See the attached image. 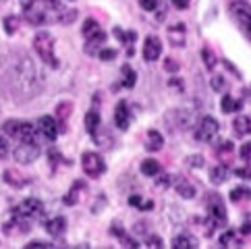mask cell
<instances>
[{"label": "cell", "mask_w": 251, "mask_h": 249, "mask_svg": "<svg viewBox=\"0 0 251 249\" xmlns=\"http://www.w3.org/2000/svg\"><path fill=\"white\" fill-rule=\"evenodd\" d=\"M168 85L173 87V90H178V92L183 90V81H181V79H170V83H168Z\"/></svg>", "instance_id": "44"}, {"label": "cell", "mask_w": 251, "mask_h": 249, "mask_svg": "<svg viewBox=\"0 0 251 249\" xmlns=\"http://www.w3.org/2000/svg\"><path fill=\"white\" fill-rule=\"evenodd\" d=\"M69 114H71V104H69V102H62L58 108H56V117L60 119V123H65Z\"/></svg>", "instance_id": "34"}, {"label": "cell", "mask_w": 251, "mask_h": 249, "mask_svg": "<svg viewBox=\"0 0 251 249\" xmlns=\"http://www.w3.org/2000/svg\"><path fill=\"white\" fill-rule=\"evenodd\" d=\"M210 179H212L214 185H222L224 181L228 179V171H226V168H224L222 164L212 166V168H210Z\"/></svg>", "instance_id": "23"}, {"label": "cell", "mask_w": 251, "mask_h": 249, "mask_svg": "<svg viewBox=\"0 0 251 249\" xmlns=\"http://www.w3.org/2000/svg\"><path fill=\"white\" fill-rule=\"evenodd\" d=\"M4 135L13 137L17 141H35L38 144V127L31 123H23V121H6L2 124Z\"/></svg>", "instance_id": "3"}, {"label": "cell", "mask_w": 251, "mask_h": 249, "mask_svg": "<svg viewBox=\"0 0 251 249\" xmlns=\"http://www.w3.org/2000/svg\"><path fill=\"white\" fill-rule=\"evenodd\" d=\"M235 174H237V176H241V179H247V181H251V166H245V168H237V171H235Z\"/></svg>", "instance_id": "40"}, {"label": "cell", "mask_w": 251, "mask_h": 249, "mask_svg": "<svg viewBox=\"0 0 251 249\" xmlns=\"http://www.w3.org/2000/svg\"><path fill=\"white\" fill-rule=\"evenodd\" d=\"M232 152V144H230V141H224V144L218 148V158L222 160V162H228V160H230V154Z\"/></svg>", "instance_id": "30"}, {"label": "cell", "mask_w": 251, "mask_h": 249, "mask_svg": "<svg viewBox=\"0 0 251 249\" xmlns=\"http://www.w3.org/2000/svg\"><path fill=\"white\" fill-rule=\"evenodd\" d=\"M27 247H52V243H48V241H29Z\"/></svg>", "instance_id": "45"}, {"label": "cell", "mask_w": 251, "mask_h": 249, "mask_svg": "<svg viewBox=\"0 0 251 249\" xmlns=\"http://www.w3.org/2000/svg\"><path fill=\"white\" fill-rule=\"evenodd\" d=\"M212 87H214V92H222L224 90V77L212 75Z\"/></svg>", "instance_id": "37"}, {"label": "cell", "mask_w": 251, "mask_h": 249, "mask_svg": "<svg viewBox=\"0 0 251 249\" xmlns=\"http://www.w3.org/2000/svg\"><path fill=\"white\" fill-rule=\"evenodd\" d=\"M175 187H176L178 195H183L185 199H191V198H195V185H191L189 181H185V179H178Z\"/></svg>", "instance_id": "24"}, {"label": "cell", "mask_w": 251, "mask_h": 249, "mask_svg": "<svg viewBox=\"0 0 251 249\" xmlns=\"http://www.w3.org/2000/svg\"><path fill=\"white\" fill-rule=\"evenodd\" d=\"M218 135V121L214 117H201L197 121L193 129V137L201 144H210V141Z\"/></svg>", "instance_id": "4"}, {"label": "cell", "mask_w": 251, "mask_h": 249, "mask_svg": "<svg viewBox=\"0 0 251 249\" xmlns=\"http://www.w3.org/2000/svg\"><path fill=\"white\" fill-rule=\"evenodd\" d=\"M230 15H232V19L239 23V27L245 31L247 38L251 40V6L237 0V2L230 4Z\"/></svg>", "instance_id": "5"}, {"label": "cell", "mask_w": 251, "mask_h": 249, "mask_svg": "<svg viewBox=\"0 0 251 249\" xmlns=\"http://www.w3.org/2000/svg\"><path fill=\"white\" fill-rule=\"evenodd\" d=\"M33 50H35V54H38L44 62H46L48 67L52 69H58V58L54 54V38L48 33V31H40V33H35V38H33Z\"/></svg>", "instance_id": "2"}, {"label": "cell", "mask_w": 251, "mask_h": 249, "mask_svg": "<svg viewBox=\"0 0 251 249\" xmlns=\"http://www.w3.org/2000/svg\"><path fill=\"white\" fill-rule=\"evenodd\" d=\"M121 73H123V87H129V90H131V87L133 85H135V81H137V75H135V71H133L129 65H125L123 69H121Z\"/></svg>", "instance_id": "26"}, {"label": "cell", "mask_w": 251, "mask_h": 249, "mask_svg": "<svg viewBox=\"0 0 251 249\" xmlns=\"http://www.w3.org/2000/svg\"><path fill=\"white\" fill-rule=\"evenodd\" d=\"M168 183H170V176H166V174H164L162 179H158V183H156V185H158V187H168Z\"/></svg>", "instance_id": "47"}, {"label": "cell", "mask_w": 251, "mask_h": 249, "mask_svg": "<svg viewBox=\"0 0 251 249\" xmlns=\"http://www.w3.org/2000/svg\"><path fill=\"white\" fill-rule=\"evenodd\" d=\"M170 2H173V6L178 8V11H185V8H189L191 0H170Z\"/></svg>", "instance_id": "42"}, {"label": "cell", "mask_w": 251, "mask_h": 249, "mask_svg": "<svg viewBox=\"0 0 251 249\" xmlns=\"http://www.w3.org/2000/svg\"><path fill=\"white\" fill-rule=\"evenodd\" d=\"M201 56H203V62H205V67H208L210 71L216 67V56H214V52L210 48H203L201 50Z\"/></svg>", "instance_id": "31"}, {"label": "cell", "mask_w": 251, "mask_h": 249, "mask_svg": "<svg viewBox=\"0 0 251 249\" xmlns=\"http://www.w3.org/2000/svg\"><path fill=\"white\" fill-rule=\"evenodd\" d=\"M83 187H85V183H83V181H75V183H73V187H71V191L65 195V203H67V206H75L77 199H79V193L83 191Z\"/></svg>", "instance_id": "21"}, {"label": "cell", "mask_w": 251, "mask_h": 249, "mask_svg": "<svg viewBox=\"0 0 251 249\" xmlns=\"http://www.w3.org/2000/svg\"><path fill=\"white\" fill-rule=\"evenodd\" d=\"M170 245H173L175 249H193V247H197V239L191 237V235H178V237L173 239Z\"/></svg>", "instance_id": "18"}, {"label": "cell", "mask_w": 251, "mask_h": 249, "mask_svg": "<svg viewBox=\"0 0 251 249\" xmlns=\"http://www.w3.org/2000/svg\"><path fill=\"white\" fill-rule=\"evenodd\" d=\"M4 29H6L8 35H13L17 29H19V19H17V17H6L4 19Z\"/></svg>", "instance_id": "33"}, {"label": "cell", "mask_w": 251, "mask_h": 249, "mask_svg": "<svg viewBox=\"0 0 251 249\" xmlns=\"http://www.w3.org/2000/svg\"><path fill=\"white\" fill-rule=\"evenodd\" d=\"M114 35L119 38L123 44H127L129 48H133V44H135V40H137V33L135 31H123L121 27H114Z\"/></svg>", "instance_id": "27"}, {"label": "cell", "mask_w": 251, "mask_h": 249, "mask_svg": "<svg viewBox=\"0 0 251 249\" xmlns=\"http://www.w3.org/2000/svg\"><path fill=\"white\" fill-rule=\"evenodd\" d=\"M162 146H164L162 133H158L156 129L148 131V135H146V148L150 149V152H158V149H162Z\"/></svg>", "instance_id": "16"}, {"label": "cell", "mask_w": 251, "mask_h": 249, "mask_svg": "<svg viewBox=\"0 0 251 249\" xmlns=\"http://www.w3.org/2000/svg\"><path fill=\"white\" fill-rule=\"evenodd\" d=\"M15 160L19 164H31L40 158V146L35 141H19V146L15 148Z\"/></svg>", "instance_id": "7"}, {"label": "cell", "mask_w": 251, "mask_h": 249, "mask_svg": "<svg viewBox=\"0 0 251 249\" xmlns=\"http://www.w3.org/2000/svg\"><path fill=\"white\" fill-rule=\"evenodd\" d=\"M98 29H100V25H98L96 23V19H87L85 23H83V27H81V33L85 35V38H87V35H92V33H96Z\"/></svg>", "instance_id": "32"}, {"label": "cell", "mask_w": 251, "mask_h": 249, "mask_svg": "<svg viewBox=\"0 0 251 249\" xmlns=\"http://www.w3.org/2000/svg\"><path fill=\"white\" fill-rule=\"evenodd\" d=\"M104 42H106V33L102 29H98L96 33H92V35H87L85 38V52L89 56L98 54V50L104 46Z\"/></svg>", "instance_id": "13"}, {"label": "cell", "mask_w": 251, "mask_h": 249, "mask_svg": "<svg viewBox=\"0 0 251 249\" xmlns=\"http://www.w3.org/2000/svg\"><path fill=\"white\" fill-rule=\"evenodd\" d=\"M187 166H197L200 168V166H203V158L201 156H189L187 158Z\"/></svg>", "instance_id": "41"}, {"label": "cell", "mask_w": 251, "mask_h": 249, "mask_svg": "<svg viewBox=\"0 0 251 249\" xmlns=\"http://www.w3.org/2000/svg\"><path fill=\"white\" fill-rule=\"evenodd\" d=\"M141 173L148 174V176H156V174L162 173V164H160L158 160H154V158H148V160H143L141 162Z\"/></svg>", "instance_id": "19"}, {"label": "cell", "mask_w": 251, "mask_h": 249, "mask_svg": "<svg viewBox=\"0 0 251 249\" xmlns=\"http://www.w3.org/2000/svg\"><path fill=\"white\" fill-rule=\"evenodd\" d=\"M166 67H168V71H170V73H175V71L178 69V65H176L175 60H166Z\"/></svg>", "instance_id": "48"}, {"label": "cell", "mask_w": 251, "mask_h": 249, "mask_svg": "<svg viewBox=\"0 0 251 249\" xmlns=\"http://www.w3.org/2000/svg\"><path fill=\"white\" fill-rule=\"evenodd\" d=\"M241 104L239 100H235V98H230V96H224L222 98V102H220V108H222V112L224 114H228V112H237V110H241Z\"/></svg>", "instance_id": "25"}, {"label": "cell", "mask_w": 251, "mask_h": 249, "mask_svg": "<svg viewBox=\"0 0 251 249\" xmlns=\"http://www.w3.org/2000/svg\"><path fill=\"white\" fill-rule=\"evenodd\" d=\"M98 56H100L102 60H114L116 58V50H112V48H100V50H98Z\"/></svg>", "instance_id": "35"}, {"label": "cell", "mask_w": 251, "mask_h": 249, "mask_svg": "<svg viewBox=\"0 0 251 249\" xmlns=\"http://www.w3.org/2000/svg\"><path fill=\"white\" fill-rule=\"evenodd\" d=\"M85 129H87L89 135H94V133L100 129V112L98 110H89L85 114Z\"/></svg>", "instance_id": "20"}, {"label": "cell", "mask_w": 251, "mask_h": 249, "mask_svg": "<svg viewBox=\"0 0 251 249\" xmlns=\"http://www.w3.org/2000/svg\"><path fill=\"white\" fill-rule=\"evenodd\" d=\"M146 245L148 247H162V241H160L158 237H150L148 241H146Z\"/></svg>", "instance_id": "43"}, {"label": "cell", "mask_w": 251, "mask_h": 249, "mask_svg": "<svg viewBox=\"0 0 251 249\" xmlns=\"http://www.w3.org/2000/svg\"><path fill=\"white\" fill-rule=\"evenodd\" d=\"M25 19L31 25H48L56 21L71 23L75 17V11H65L58 0H21Z\"/></svg>", "instance_id": "1"}, {"label": "cell", "mask_w": 251, "mask_h": 249, "mask_svg": "<svg viewBox=\"0 0 251 249\" xmlns=\"http://www.w3.org/2000/svg\"><path fill=\"white\" fill-rule=\"evenodd\" d=\"M232 129H235L237 135H249L251 133V119L249 117H237L232 123Z\"/></svg>", "instance_id": "22"}, {"label": "cell", "mask_w": 251, "mask_h": 249, "mask_svg": "<svg viewBox=\"0 0 251 249\" xmlns=\"http://www.w3.org/2000/svg\"><path fill=\"white\" fill-rule=\"evenodd\" d=\"M129 123H131L129 106H127V102H119L116 108H114V124L121 131H125V129H129Z\"/></svg>", "instance_id": "12"}, {"label": "cell", "mask_w": 251, "mask_h": 249, "mask_svg": "<svg viewBox=\"0 0 251 249\" xmlns=\"http://www.w3.org/2000/svg\"><path fill=\"white\" fill-rule=\"evenodd\" d=\"M81 166H83V173L87 176H92V179H98V176H102L106 173L104 158L96 152H85L81 158Z\"/></svg>", "instance_id": "6"}, {"label": "cell", "mask_w": 251, "mask_h": 249, "mask_svg": "<svg viewBox=\"0 0 251 249\" xmlns=\"http://www.w3.org/2000/svg\"><path fill=\"white\" fill-rule=\"evenodd\" d=\"M170 33V40H173V44H185V25H175V27L168 29Z\"/></svg>", "instance_id": "28"}, {"label": "cell", "mask_w": 251, "mask_h": 249, "mask_svg": "<svg viewBox=\"0 0 251 249\" xmlns=\"http://www.w3.org/2000/svg\"><path fill=\"white\" fill-rule=\"evenodd\" d=\"M241 158H243L245 162H249V160H251V141H247V144L241 146Z\"/></svg>", "instance_id": "39"}, {"label": "cell", "mask_w": 251, "mask_h": 249, "mask_svg": "<svg viewBox=\"0 0 251 249\" xmlns=\"http://www.w3.org/2000/svg\"><path fill=\"white\" fill-rule=\"evenodd\" d=\"M241 243H243V235H239L237 230H226L224 235H220L222 247H239Z\"/></svg>", "instance_id": "17"}, {"label": "cell", "mask_w": 251, "mask_h": 249, "mask_svg": "<svg viewBox=\"0 0 251 249\" xmlns=\"http://www.w3.org/2000/svg\"><path fill=\"white\" fill-rule=\"evenodd\" d=\"M42 212H44V203L38 199V198H27V199H23L19 206H17L13 210V214H19L23 218H38L42 216Z\"/></svg>", "instance_id": "8"}, {"label": "cell", "mask_w": 251, "mask_h": 249, "mask_svg": "<svg viewBox=\"0 0 251 249\" xmlns=\"http://www.w3.org/2000/svg\"><path fill=\"white\" fill-rule=\"evenodd\" d=\"M38 133L44 137V139H48V141H54L56 137H58V123H56V119L54 117H42L40 121H38Z\"/></svg>", "instance_id": "9"}, {"label": "cell", "mask_w": 251, "mask_h": 249, "mask_svg": "<svg viewBox=\"0 0 251 249\" xmlns=\"http://www.w3.org/2000/svg\"><path fill=\"white\" fill-rule=\"evenodd\" d=\"M160 54H162V42H160L158 35L146 38V42H143V58L148 62H154L160 58Z\"/></svg>", "instance_id": "10"}, {"label": "cell", "mask_w": 251, "mask_h": 249, "mask_svg": "<svg viewBox=\"0 0 251 249\" xmlns=\"http://www.w3.org/2000/svg\"><path fill=\"white\" fill-rule=\"evenodd\" d=\"M46 230L50 235H54V237H60L62 233L67 230V220L62 218V216H54V218H50V220H46Z\"/></svg>", "instance_id": "15"}, {"label": "cell", "mask_w": 251, "mask_h": 249, "mask_svg": "<svg viewBox=\"0 0 251 249\" xmlns=\"http://www.w3.org/2000/svg\"><path fill=\"white\" fill-rule=\"evenodd\" d=\"M137 2L143 11H156L158 8V0H137Z\"/></svg>", "instance_id": "36"}, {"label": "cell", "mask_w": 251, "mask_h": 249, "mask_svg": "<svg viewBox=\"0 0 251 249\" xmlns=\"http://www.w3.org/2000/svg\"><path fill=\"white\" fill-rule=\"evenodd\" d=\"M8 152H11V148H8V141L4 135H0V158H6Z\"/></svg>", "instance_id": "38"}, {"label": "cell", "mask_w": 251, "mask_h": 249, "mask_svg": "<svg viewBox=\"0 0 251 249\" xmlns=\"http://www.w3.org/2000/svg\"><path fill=\"white\" fill-rule=\"evenodd\" d=\"M208 212H210V216L218 222V224H224V218H226V208H224V201L218 198V195H208Z\"/></svg>", "instance_id": "11"}, {"label": "cell", "mask_w": 251, "mask_h": 249, "mask_svg": "<svg viewBox=\"0 0 251 249\" xmlns=\"http://www.w3.org/2000/svg\"><path fill=\"white\" fill-rule=\"evenodd\" d=\"M4 181L11 185V187H15V189H21V187H25V185L29 183V176H25L19 171H13V168H8V171L4 173Z\"/></svg>", "instance_id": "14"}, {"label": "cell", "mask_w": 251, "mask_h": 249, "mask_svg": "<svg viewBox=\"0 0 251 249\" xmlns=\"http://www.w3.org/2000/svg\"><path fill=\"white\" fill-rule=\"evenodd\" d=\"M241 235H251V220H247V222H243V226H241Z\"/></svg>", "instance_id": "46"}, {"label": "cell", "mask_w": 251, "mask_h": 249, "mask_svg": "<svg viewBox=\"0 0 251 249\" xmlns=\"http://www.w3.org/2000/svg\"><path fill=\"white\" fill-rule=\"evenodd\" d=\"M230 199L232 201H241V199H251V189L249 187H237V189L230 191Z\"/></svg>", "instance_id": "29"}]
</instances>
